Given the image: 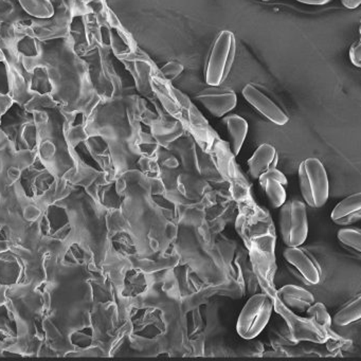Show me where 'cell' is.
Returning a JSON list of instances; mask_svg holds the SVG:
<instances>
[{
    "label": "cell",
    "instance_id": "23",
    "mask_svg": "<svg viewBox=\"0 0 361 361\" xmlns=\"http://www.w3.org/2000/svg\"><path fill=\"white\" fill-rule=\"evenodd\" d=\"M327 340L325 343H327V348L331 352H338V350H341V348H348V346L350 345L352 342L348 341V340L343 339V338L340 337L337 334L331 331V329H329V331H326Z\"/></svg>",
    "mask_w": 361,
    "mask_h": 361
},
{
    "label": "cell",
    "instance_id": "24",
    "mask_svg": "<svg viewBox=\"0 0 361 361\" xmlns=\"http://www.w3.org/2000/svg\"><path fill=\"white\" fill-rule=\"evenodd\" d=\"M183 69H185L183 65H181L180 63L177 62V61H171L160 69V73H161L164 79L173 82L179 75L183 73Z\"/></svg>",
    "mask_w": 361,
    "mask_h": 361
},
{
    "label": "cell",
    "instance_id": "9",
    "mask_svg": "<svg viewBox=\"0 0 361 361\" xmlns=\"http://www.w3.org/2000/svg\"><path fill=\"white\" fill-rule=\"evenodd\" d=\"M196 100L200 101L204 109H208L215 117H223L236 106L238 98L233 90L228 88L210 86L196 94Z\"/></svg>",
    "mask_w": 361,
    "mask_h": 361
},
{
    "label": "cell",
    "instance_id": "12",
    "mask_svg": "<svg viewBox=\"0 0 361 361\" xmlns=\"http://www.w3.org/2000/svg\"><path fill=\"white\" fill-rule=\"evenodd\" d=\"M105 28L109 32V45L116 56L132 51L138 47L133 35L122 26L113 11L109 12Z\"/></svg>",
    "mask_w": 361,
    "mask_h": 361
},
{
    "label": "cell",
    "instance_id": "7",
    "mask_svg": "<svg viewBox=\"0 0 361 361\" xmlns=\"http://www.w3.org/2000/svg\"><path fill=\"white\" fill-rule=\"evenodd\" d=\"M274 308L286 323L291 339L295 343L308 341L323 344L326 342L327 335L324 329L318 326L312 319L298 316L276 297L274 298Z\"/></svg>",
    "mask_w": 361,
    "mask_h": 361
},
{
    "label": "cell",
    "instance_id": "2",
    "mask_svg": "<svg viewBox=\"0 0 361 361\" xmlns=\"http://www.w3.org/2000/svg\"><path fill=\"white\" fill-rule=\"evenodd\" d=\"M236 42L233 33L221 31L213 41L204 65V80L209 86H219L229 75L235 58Z\"/></svg>",
    "mask_w": 361,
    "mask_h": 361
},
{
    "label": "cell",
    "instance_id": "20",
    "mask_svg": "<svg viewBox=\"0 0 361 361\" xmlns=\"http://www.w3.org/2000/svg\"><path fill=\"white\" fill-rule=\"evenodd\" d=\"M20 3L29 14L35 18H49L54 16V7L49 0H20Z\"/></svg>",
    "mask_w": 361,
    "mask_h": 361
},
{
    "label": "cell",
    "instance_id": "22",
    "mask_svg": "<svg viewBox=\"0 0 361 361\" xmlns=\"http://www.w3.org/2000/svg\"><path fill=\"white\" fill-rule=\"evenodd\" d=\"M337 238L344 247L361 255V230L343 228L338 231Z\"/></svg>",
    "mask_w": 361,
    "mask_h": 361
},
{
    "label": "cell",
    "instance_id": "27",
    "mask_svg": "<svg viewBox=\"0 0 361 361\" xmlns=\"http://www.w3.org/2000/svg\"><path fill=\"white\" fill-rule=\"evenodd\" d=\"M297 1L301 4H305V5L322 6L326 5V4H329L331 0H297Z\"/></svg>",
    "mask_w": 361,
    "mask_h": 361
},
{
    "label": "cell",
    "instance_id": "6",
    "mask_svg": "<svg viewBox=\"0 0 361 361\" xmlns=\"http://www.w3.org/2000/svg\"><path fill=\"white\" fill-rule=\"evenodd\" d=\"M116 58L123 63L126 71L132 75L137 90L142 96L153 99L155 94L152 87V79L158 75V68L153 60L139 47Z\"/></svg>",
    "mask_w": 361,
    "mask_h": 361
},
{
    "label": "cell",
    "instance_id": "26",
    "mask_svg": "<svg viewBox=\"0 0 361 361\" xmlns=\"http://www.w3.org/2000/svg\"><path fill=\"white\" fill-rule=\"evenodd\" d=\"M341 4L346 9L354 10L361 5V0H341Z\"/></svg>",
    "mask_w": 361,
    "mask_h": 361
},
{
    "label": "cell",
    "instance_id": "16",
    "mask_svg": "<svg viewBox=\"0 0 361 361\" xmlns=\"http://www.w3.org/2000/svg\"><path fill=\"white\" fill-rule=\"evenodd\" d=\"M155 98L159 100L164 109L173 117L179 120L180 118V104L175 94V88L171 85V82L164 79L162 75H154L152 79Z\"/></svg>",
    "mask_w": 361,
    "mask_h": 361
},
{
    "label": "cell",
    "instance_id": "8",
    "mask_svg": "<svg viewBox=\"0 0 361 361\" xmlns=\"http://www.w3.org/2000/svg\"><path fill=\"white\" fill-rule=\"evenodd\" d=\"M243 96L249 104L252 105L259 114L276 126H285L288 117L280 105L270 97L267 90L257 84H247L243 90Z\"/></svg>",
    "mask_w": 361,
    "mask_h": 361
},
{
    "label": "cell",
    "instance_id": "28",
    "mask_svg": "<svg viewBox=\"0 0 361 361\" xmlns=\"http://www.w3.org/2000/svg\"><path fill=\"white\" fill-rule=\"evenodd\" d=\"M359 32H360V35H361V20H360V27H359Z\"/></svg>",
    "mask_w": 361,
    "mask_h": 361
},
{
    "label": "cell",
    "instance_id": "1",
    "mask_svg": "<svg viewBox=\"0 0 361 361\" xmlns=\"http://www.w3.org/2000/svg\"><path fill=\"white\" fill-rule=\"evenodd\" d=\"M250 251L253 271L265 290L266 295L274 299L276 290L274 288V274L276 264L274 247H276V231L264 232L251 236L245 240Z\"/></svg>",
    "mask_w": 361,
    "mask_h": 361
},
{
    "label": "cell",
    "instance_id": "21",
    "mask_svg": "<svg viewBox=\"0 0 361 361\" xmlns=\"http://www.w3.org/2000/svg\"><path fill=\"white\" fill-rule=\"evenodd\" d=\"M306 312H307V318L312 319L321 329H324L325 331L331 329L333 318L329 316L324 304L317 302L312 304Z\"/></svg>",
    "mask_w": 361,
    "mask_h": 361
},
{
    "label": "cell",
    "instance_id": "25",
    "mask_svg": "<svg viewBox=\"0 0 361 361\" xmlns=\"http://www.w3.org/2000/svg\"><path fill=\"white\" fill-rule=\"evenodd\" d=\"M348 56H350L352 64L361 68V39L357 41L356 43H353L350 51H348Z\"/></svg>",
    "mask_w": 361,
    "mask_h": 361
},
{
    "label": "cell",
    "instance_id": "5",
    "mask_svg": "<svg viewBox=\"0 0 361 361\" xmlns=\"http://www.w3.org/2000/svg\"><path fill=\"white\" fill-rule=\"evenodd\" d=\"M280 230L287 247H299L308 234L307 212L301 200H291L281 207Z\"/></svg>",
    "mask_w": 361,
    "mask_h": 361
},
{
    "label": "cell",
    "instance_id": "4",
    "mask_svg": "<svg viewBox=\"0 0 361 361\" xmlns=\"http://www.w3.org/2000/svg\"><path fill=\"white\" fill-rule=\"evenodd\" d=\"M274 310V299L266 293L255 295L245 304L238 317V335L244 339H252L261 334L269 322Z\"/></svg>",
    "mask_w": 361,
    "mask_h": 361
},
{
    "label": "cell",
    "instance_id": "19",
    "mask_svg": "<svg viewBox=\"0 0 361 361\" xmlns=\"http://www.w3.org/2000/svg\"><path fill=\"white\" fill-rule=\"evenodd\" d=\"M361 320V295L336 312L333 321L337 326H348Z\"/></svg>",
    "mask_w": 361,
    "mask_h": 361
},
{
    "label": "cell",
    "instance_id": "14",
    "mask_svg": "<svg viewBox=\"0 0 361 361\" xmlns=\"http://www.w3.org/2000/svg\"><path fill=\"white\" fill-rule=\"evenodd\" d=\"M276 297L293 312H306L314 303V297L310 291L293 284L285 285L276 290Z\"/></svg>",
    "mask_w": 361,
    "mask_h": 361
},
{
    "label": "cell",
    "instance_id": "17",
    "mask_svg": "<svg viewBox=\"0 0 361 361\" xmlns=\"http://www.w3.org/2000/svg\"><path fill=\"white\" fill-rule=\"evenodd\" d=\"M278 153L272 145L264 143L257 147L252 157L248 160L249 172L253 178L259 179V176L267 171L274 169L278 164Z\"/></svg>",
    "mask_w": 361,
    "mask_h": 361
},
{
    "label": "cell",
    "instance_id": "29",
    "mask_svg": "<svg viewBox=\"0 0 361 361\" xmlns=\"http://www.w3.org/2000/svg\"><path fill=\"white\" fill-rule=\"evenodd\" d=\"M262 1H270V0H262Z\"/></svg>",
    "mask_w": 361,
    "mask_h": 361
},
{
    "label": "cell",
    "instance_id": "10",
    "mask_svg": "<svg viewBox=\"0 0 361 361\" xmlns=\"http://www.w3.org/2000/svg\"><path fill=\"white\" fill-rule=\"evenodd\" d=\"M98 50V83L103 99H114L119 94L121 90V82L119 75L116 73L115 67L109 59L106 48L104 46L97 48Z\"/></svg>",
    "mask_w": 361,
    "mask_h": 361
},
{
    "label": "cell",
    "instance_id": "18",
    "mask_svg": "<svg viewBox=\"0 0 361 361\" xmlns=\"http://www.w3.org/2000/svg\"><path fill=\"white\" fill-rule=\"evenodd\" d=\"M225 123L227 126L228 134L231 140V149L234 155H238L240 149L244 145L248 133V123L246 120L238 115L229 116L225 118Z\"/></svg>",
    "mask_w": 361,
    "mask_h": 361
},
{
    "label": "cell",
    "instance_id": "13",
    "mask_svg": "<svg viewBox=\"0 0 361 361\" xmlns=\"http://www.w3.org/2000/svg\"><path fill=\"white\" fill-rule=\"evenodd\" d=\"M259 181L270 204L274 208H281L286 202L285 185H287V179L285 175L274 168L262 174Z\"/></svg>",
    "mask_w": 361,
    "mask_h": 361
},
{
    "label": "cell",
    "instance_id": "11",
    "mask_svg": "<svg viewBox=\"0 0 361 361\" xmlns=\"http://www.w3.org/2000/svg\"><path fill=\"white\" fill-rule=\"evenodd\" d=\"M284 257L301 274L302 278L312 285L319 284L321 269L314 257L299 247H288L284 251Z\"/></svg>",
    "mask_w": 361,
    "mask_h": 361
},
{
    "label": "cell",
    "instance_id": "15",
    "mask_svg": "<svg viewBox=\"0 0 361 361\" xmlns=\"http://www.w3.org/2000/svg\"><path fill=\"white\" fill-rule=\"evenodd\" d=\"M331 221L339 226H350L361 221V192L343 198L334 208Z\"/></svg>",
    "mask_w": 361,
    "mask_h": 361
},
{
    "label": "cell",
    "instance_id": "3",
    "mask_svg": "<svg viewBox=\"0 0 361 361\" xmlns=\"http://www.w3.org/2000/svg\"><path fill=\"white\" fill-rule=\"evenodd\" d=\"M301 194L308 206L318 209L326 204L329 196V183L326 171L320 160L308 158L299 166Z\"/></svg>",
    "mask_w": 361,
    "mask_h": 361
}]
</instances>
